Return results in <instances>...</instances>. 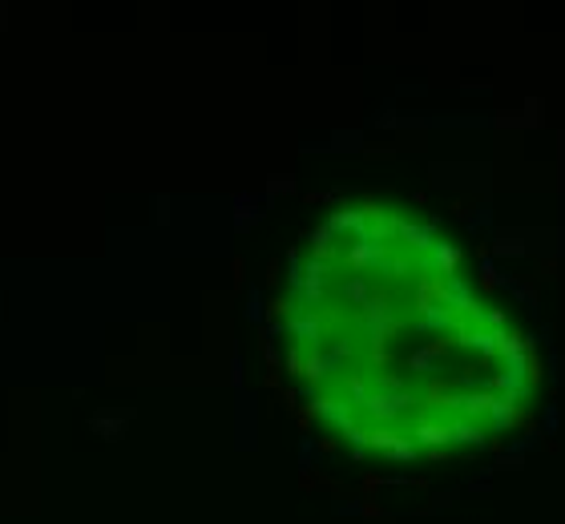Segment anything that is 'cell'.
Here are the masks:
<instances>
[{
    "label": "cell",
    "mask_w": 565,
    "mask_h": 524,
    "mask_svg": "<svg viewBox=\"0 0 565 524\" xmlns=\"http://www.w3.org/2000/svg\"><path fill=\"white\" fill-rule=\"evenodd\" d=\"M275 347L295 400L360 460L448 464L533 420L541 363L461 242L408 202H335L291 250Z\"/></svg>",
    "instance_id": "1"
}]
</instances>
